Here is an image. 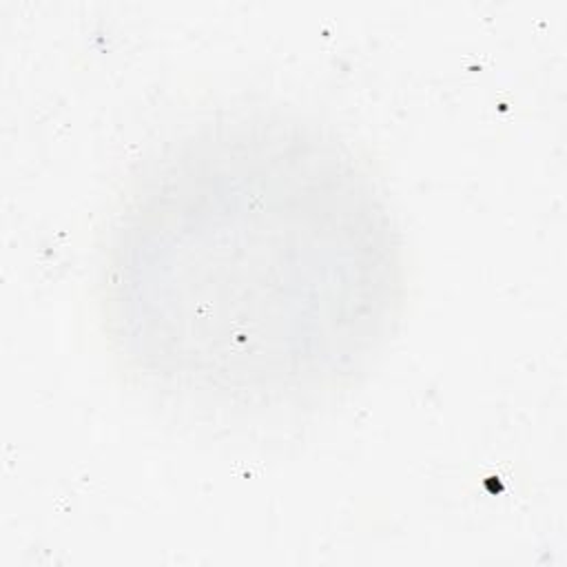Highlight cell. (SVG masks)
I'll return each instance as SVG.
<instances>
[{
    "mask_svg": "<svg viewBox=\"0 0 567 567\" xmlns=\"http://www.w3.org/2000/svg\"><path fill=\"white\" fill-rule=\"evenodd\" d=\"M403 284L396 219L348 142L301 117L233 115L128 179L102 315L142 381L257 412L363 374L394 334Z\"/></svg>",
    "mask_w": 567,
    "mask_h": 567,
    "instance_id": "cell-1",
    "label": "cell"
}]
</instances>
